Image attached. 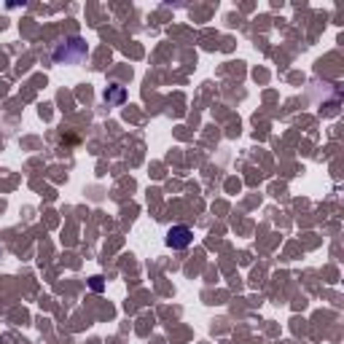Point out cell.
I'll use <instances>...</instances> for the list:
<instances>
[{"label":"cell","instance_id":"obj_1","mask_svg":"<svg viewBox=\"0 0 344 344\" xmlns=\"http://www.w3.org/2000/svg\"><path fill=\"white\" fill-rule=\"evenodd\" d=\"M191 239H194V231L188 226H172L167 231V245L172 247V250H183V247L191 245Z\"/></svg>","mask_w":344,"mask_h":344}]
</instances>
